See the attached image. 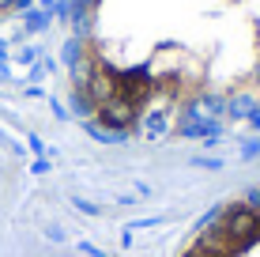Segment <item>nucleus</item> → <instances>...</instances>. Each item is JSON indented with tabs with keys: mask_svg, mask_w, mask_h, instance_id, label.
I'll use <instances>...</instances> for the list:
<instances>
[{
	"mask_svg": "<svg viewBox=\"0 0 260 257\" xmlns=\"http://www.w3.org/2000/svg\"><path fill=\"white\" fill-rule=\"evenodd\" d=\"M91 118L162 136L260 118V0H79Z\"/></svg>",
	"mask_w": 260,
	"mask_h": 257,
	"instance_id": "1",
	"label": "nucleus"
},
{
	"mask_svg": "<svg viewBox=\"0 0 260 257\" xmlns=\"http://www.w3.org/2000/svg\"><path fill=\"white\" fill-rule=\"evenodd\" d=\"M181 257H260V197L222 208Z\"/></svg>",
	"mask_w": 260,
	"mask_h": 257,
	"instance_id": "2",
	"label": "nucleus"
}]
</instances>
